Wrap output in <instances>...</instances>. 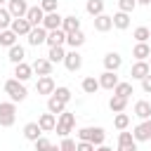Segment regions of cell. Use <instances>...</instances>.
Returning <instances> with one entry per match:
<instances>
[{
    "label": "cell",
    "mask_w": 151,
    "mask_h": 151,
    "mask_svg": "<svg viewBox=\"0 0 151 151\" xmlns=\"http://www.w3.org/2000/svg\"><path fill=\"white\" fill-rule=\"evenodd\" d=\"M134 7H137V0H118V9L120 12H127L130 14Z\"/></svg>",
    "instance_id": "cell-41"
},
{
    "label": "cell",
    "mask_w": 151,
    "mask_h": 151,
    "mask_svg": "<svg viewBox=\"0 0 151 151\" xmlns=\"http://www.w3.org/2000/svg\"><path fill=\"white\" fill-rule=\"evenodd\" d=\"M132 38H134L137 42H149V38H151V31H149L146 26H137V28H134V33H132Z\"/></svg>",
    "instance_id": "cell-34"
},
{
    "label": "cell",
    "mask_w": 151,
    "mask_h": 151,
    "mask_svg": "<svg viewBox=\"0 0 151 151\" xmlns=\"http://www.w3.org/2000/svg\"><path fill=\"white\" fill-rule=\"evenodd\" d=\"M26 38H28V45L38 47V45H42V42L47 40V28H45V26H33Z\"/></svg>",
    "instance_id": "cell-7"
},
{
    "label": "cell",
    "mask_w": 151,
    "mask_h": 151,
    "mask_svg": "<svg viewBox=\"0 0 151 151\" xmlns=\"http://www.w3.org/2000/svg\"><path fill=\"white\" fill-rule=\"evenodd\" d=\"M38 125L42 127V132H52V130L57 127V116L47 111V113H42V116L38 118Z\"/></svg>",
    "instance_id": "cell-22"
},
{
    "label": "cell",
    "mask_w": 151,
    "mask_h": 151,
    "mask_svg": "<svg viewBox=\"0 0 151 151\" xmlns=\"http://www.w3.org/2000/svg\"><path fill=\"white\" fill-rule=\"evenodd\" d=\"M127 26H130V14L118 9V12L113 14V28H120V31H125Z\"/></svg>",
    "instance_id": "cell-26"
},
{
    "label": "cell",
    "mask_w": 151,
    "mask_h": 151,
    "mask_svg": "<svg viewBox=\"0 0 151 151\" xmlns=\"http://www.w3.org/2000/svg\"><path fill=\"white\" fill-rule=\"evenodd\" d=\"M125 142H134V137H132V132L120 130V134H118V144H125Z\"/></svg>",
    "instance_id": "cell-44"
},
{
    "label": "cell",
    "mask_w": 151,
    "mask_h": 151,
    "mask_svg": "<svg viewBox=\"0 0 151 151\" xmlns=\"http://www.w3.org/2000/svg\"><path fill=\"white\" fill-rule=\"evenodd\" d=\"M109 109H111L113 113H123V111L127 109V99H125V97L113 94V97H111V101H109Z\"/></svg>",
    "instance_id": "cell-28"
},
{
    "label": "cell",
    "mask_w": 151,
    "mask_h": 151,
    "mask_svg": "<svg viewBox=\"0 0 151 151\" xmlns=\"http://www.w3.org/2000/svg\"><path fill=\"white\" fill-rule=\"evenodd\" d=\"M35 90H38V94H47V97H50V94L57 90V85H54L52 76H40L38 83H35Z\"/></svg>",
    "instance_id": "cell-8"
},
{
    "label": "cell",
    "mask_w": 151,
    "mask_h": 151,
    "mask_svg": "<svg viewBox=\"0 0 151 151\" xmlns=\"http://www.w3.org/2000/svg\"><path fill=\"white\" fill-rule=\"evenodd\" d=\"M17 33L12 31V28H5V31H0V45L2 47H12V45H17Z\"/></svg>",
    "instance_id": "cell-29"
},
{
    "label": "cell",
    "mask_w": 151,
    "mask_h": 151,
    "mask_svg": "<svg viewBox=\"0 0 151 151\" xmlns=\"http://www.w3.org/2000/svg\"><path fill=\"white\" fill-rule=\"evenodd\" d=\"M118 83H120V80H118L116 71H104V73L99 76V85H101L104 90H111V92H113V87H116Z\"/></svg>",
    "instance_id": "cell-13"
},
{
    "label": "cell",
    "mask_w": 151,
    "mask_h": 151,
    "mask_svg": "<svg viewBox=\"0 0 151 151\" xmlns=\"http://www.w3.org/2000/svg\"><path fill=\"white\" fill-rule=\"evenodd\" d=\"M97 151H113L111 146H106V144H101V146H97Z\"/></svg>",
    "instance_id": "cell-47"
},
{
    "label": "cell",
    "mask_w": 151,
    "mask_h": 151,
    "mask_svg": "<svg viewBox=\"0 0 151 151\" xmlns=\"http://www.w3.org/2000/svg\"><path fill=\"white\" fill-rule=\"evenodd\" d=\"M9 14L14 17V19H19V17H26V12H28V5H26V0H9Z\"/></svg>",
    "instance_id": "cell-19"
},
{
    "label": "cell",
    "mask_w": 151,
    "mask_h": 151,
    "mask_svg": "<svg viewBox=\"0 0 151 151\" xmlns=\"http://www.w3.org/2000/svg\"><path fill=\"white\" fill-rule=\"evenodd\" d=\"M64 66H66L71 73L80 71V66H83V54H80L78 50H71V52H66V57H64Z\"/></svg>",
    "instance_id": "cell-6"
},
{
    "label": "cell",
    "mask_w": 151,
    "mask_h": 151,
    "mask_svg": "<svg viewBox=\"0 0 151 151\" xmlns=\"http://www.w3.org/2000/svg\"><path fill=\"white\" fill-rule=\"evenodd\" d=\"M17 120V106L14 101H0V125L2 127H12Z\"/></svg>",
    "instance_id": "cell-3"
},
{
    "label": "cell",
    "mask_w": 151,
    "mask_h": 151,
    "mask_svg": "<svg viewBox=\"0 0 151 151\" xmlns=\"http://www.w3.org/2000/svg\"><path fill=\"white\" fill-rule=\"evenodd\" d=\"M94 151H97V149H94Z\"/></svg>",
    "instance_id": "cell-53"
},
{
    "label": "cell",
    "mask_w": 151,
    "mask_h": 151,
    "mask_svg": "<svg viewBox=\"0 0 151 151\" xmlns=\"http://www.w3.org/2000/svg\"><path fill=\"white\" fill-rule=\"evenodd\" d=\"M134 116H137L139 120H146V118H151V104H149L146 99H139V101L134 104Z\"/></svg>",
    "instance_id": "cell-24"
},
{
    "label": "cell",
    "mask_w": 151,
    "mask_h": 151,
    "mask_svg": "<svg viewBox=\"0 0 151 151\" xmlns=\"http://www.w3.org/2000/svg\"><path fill=\"white\" fill-rule=\"evenodd\" d=\"M149 66H151V57H149Z\"/></svg>",
    "instance_id": "cell-51"
},
{
    "label": "cell",
    "mask_w": 151,
    "mask_h": 151,
    "mask_svg": "<svg viewBox=\"0 0 151 151\" xmlns=\"http://www.w3.org/2000/svg\"><path fill=\"white\" fill-rule=\"evenodd\" d=\"M149 45H151V38H149Z\"/></svg>",
    "instance_id": "cell-52"
},
{
    "label": "cell",
    "mask_w": 151,
    "mask_h": 151,
    "mask_svg": "<svg viewBox=\"0 0 151 151\" xmlns=\"http://www.w3.org/2000/svg\"><path fill=\"white\" fill-rule=\"evenodd\" d=\"M73 125H76V116L71 113V111H64V113H59V120H57V134L59 137H68V132L73 130Z\"/></svg>",
    "instance_id": "cell-4"
},
{
    "label": "cell",
    "mask_w": 151,
    "mask_h": 151,
    "mask_svg": "<svg viewBox=\"0 0 151 151\" xmlns=\"http://www.w3.org/2000/svg\"><path fill=\"white\" fill-rule=\"evenodd\" d=\"M76 151H94V144H92V142H83V139H80V142L76 144Z\"/></svg>",
    "instance_id": "cell-43"
},
{
    "label": "cell",
    "mask_w": 151,
    "mask_h": 151,
    "mask_svg": "<svg viewBox=\"0 0 151 151\" xmlns=\"http://www.w3.org/2000/svg\"><path fill=\"white\" fill-rule=\"evenodd\" d=\"M118 151H137V142H125V144H118Z\"/></svg>",
    "instance_id": "cell-45"
},
{
    "label": "cell",
    "mask_w": 151,
    "mask_h": 151,
    "mask_svg": "<svg viewBox=\"0 0 151 151\" xmlns=\"http://www.w3.org/2000/svg\"><path fill=\"white\" fill-rule=\"evenodd\" d=\"M2 2H9V0H0V5H2Z\"/></svg>",
    "instance_id": "cell-50"
},
{
    "label": "cell",
    "mask_w": 151,
    "mask_h": 151,
    "mask_svg": "<svg viewBox=\"0 0 151 151\" xmlns=\"http://www.w3.org/2000/svg\"><path fill=\"white\" fill-rule=\"evenodd\" d=\"M78 139L92 142L94 146H101L104 139H106V132H104L101 127H80V130H78Z\"/></svg>",
    "instance_id": "cell-2"
},
{
    "label": "cell",
    "mask_w": 151,
    "mask_h": 151,
    "mask_svg": "<svg viewBox=\"0 0 151 151\" xmlns=\"http://www.w3.org/2000/svg\"><path fill=\"white\" fill-rule=\"evenodd\" d=\"M31 76H33V66H31V64H26V61H21V64H14V78H17V80L26 83Z\"/></svg>",
    "instance_id": "cell-11"
},
{
    "label": "cell",
    "mask_w": 151,
    "mask_h": 151,
    "mask_svg": "<svg viewBox=\"0 0 151 151\" xmlns=\"http://www.w3.org/2000/svg\"><path fill=\"white\" fill-rule=\"evenodd\" d=\"M132 57H134L137 61L149 59V57H151V45H149V42H137V45L132 47Z\"/></svg>",
    "instance_id": "cell-20"
},
{
    "label": "cell",
    "mask_w": 151,
    "mask_h": 151,
    "mask_svg": "<svg viewBox=\"0 0 151 151\" xmlns=\"http://www.w3.org/2000/svg\"><path fill=\"white\" fill-rule=\"evenodd\" d=\"M31 66H33V73H38V76H52V66L54 64L50 59H35Z\"/></svg>",
    "instance_id": "cell-18"
},
{
    "label": "cell",
    "mask_w": 151,
    "mask_h": 151,
    "mask_svg": "<svg viewBox=\"0 0 151 151\" xmlns=\"http://www.w3.org/2000/svg\"><path fill=\"white\" fill-rule=\"evenodd\" d=\"M142 90H144L146 94H151V73H149L146 78H142Z\"/></svg>",
    "instance_id": "cell-46"
},
{
    "label": "cell",
    "mask_w": 151,
    "mask_h": 151,
    "mask_svg": "<svg viewBox=\"0 0 151 151\" xmlns=\"http://www.w3.org/2000/svg\"><path fill=\"white\" fill-rule=\"evenodd\" d=\"M12 14H9V9H5V7H0V31H5V28H9L12 26Z\"/></svg>",
    "instance_id": "cell-37"
},
{
    "label": "cell",
    "mask_w": 151,
    "mask_h": 151,
    "mask_svg": "<svg viewBox=\"0 0 151 151\" xmlns=\"http://www.w3.org/2000/svg\"><path fill=\"white\" fill-rule=\"evenodd\" d=\"M99 87H101V85H99V80H97L94 76H87V78L83 80V92H85V94H94Z\"/></svg>",
    "instance_id": "cell-32"
},
{
    "label": "cell",
    "mask_w": 151,
    "mask_h": 151,
    "mask_svg": "<svg viewBox=\"0 0 151 151\" xmlns=\"http://www.w3.org/2000/svg\"><path fill=\"white\" fill-rule=\"evenodd\" d=\"M61 151H76V142L73 139H68V137H61V146H59Z\"/></svg>",
    "instance_id": "cell-42"
},
{
    "label": "cell",
    "mask_w": 151,
    "mask_h": 151,
    "mask_svg": "<svg viewBox=\"0 0 151 151\" xmlns=\"http://www.w3.org/2000/svg\"><path fill=\"white\" fill-rule=\"evenodd\" d=\"M85 9L90 17H99V14H104V0H87Z\"/></svg>",
    "instance_id": "cell-31"
},
{
    "label": "cell",
    "mask_w": 151,
    "mask_h": 151,
    "mask_svg": "<svg viewBox=\"0 0 151 151\" xmlns=\"http://www.w3.org/2000/svg\"><path fill=\"white\" fill-rule=\"evenodd\" d=\"M40 7H42V12L47 14V12H57V9H59V2H57V0H40Z\"/></svg>",
    "instance_id": "cell-40"
},
{
    "label": "cell",
    "mask_w": 151,
    "mask_h": 151,
    "mask_svg": "<svg viewBox=\"0 0 151 151\" xmlns=\"http://www.w3.org/2000/svg\"><path fill=\"white\" fill-rule=\"evenodd\" d=\"M111 28H113V17H109V14H99V17H94V31L106 33V31H111Z\"/></svg>",
    "instance_id": "cell-15"
},
{
    "label": "cell",
    "mask_w": 151,
    "mask_h": 151,
    "mask_svg": "<svg viewBox=\"0 0 151 151\" xmlns=\"http://www.w3.org/2000/svg\"><path fill=\"white\" fill-rule=\"evenodd\" d=\"M24 57H26V50H24L21 45H12V47H9L7 59H9L12 64H21V61H24Z\"/></svg>",
    "instance_id": "cell-27"
},
{
    "label": "cell",
    "mask_w": 151,
    "mask_h": 151,
    "mask_svg": "<svg viewBox=\"0 0 151 151\" xmlns=\"http://www.w3.org/2000/svg\"><path fill=\"white\" fill-rule=\"evenodd\" d=\"M5 92L9 94V99L17 104V101H24L26 97H28V92H26V87H24V83L21 80H17V78H9L7 83H5Z\"/></svg>",
    "instance_id": "cell-1"
},
{
    "label": "cell",
    "mask_w": 151,
    "mask_h": 151,
    "mask_svg": "<svg viewBox=\"0 0 151 151\" xmlns=\"http://www.w3.org/2000/svg\"><path fill=\"white\" fill-rule=\"evenodd\" d=\"M151 73V66H149V61L144 59V61H134L132 64V71H130V76L132 78H137V80H142V78H146Z\"/></svg>",
    "instance_id": "cell-12"
},
{
    "label": "cell",
    "mask_w": 151,
    "mask_h": 151,
    "mask_svg": "<svg viewBox=\"0 0 151 151\" xmlns=\"http://www.w3.org/2000/svg\"><path fill=\"white\" fill-rule=\"evenodd\" d=\"M120 64H123V57H120L118 52H109V54H104V68H106V71H118Z\"/></svg>",
    "instance_id": "cell-17"
},
{
    "label": "cell",
    "mask_w": 151,
    "mask_h": 151,
    "mask_svg": "<svg viewBox=\"0 0 151 151\" xmlns=\"http://www.w3.org/2000/svg\"><path fill=\"white\" fill-rule=\"evenodd\" d=\"M66 42H68V47L78 50L80 45H85V33L83 31H71V33H66Z\"/></svg>",
    "instance_id": "cell-25"
},
{
    "label": "cell",
    "mask_w": 151,
    "mask_h": 151,
    "mask_svg": "<svg viewBox=\"0 0 151 151\" xmlns=\"http://www.w3.org/2000/svg\"><path fill=\"white\" fill-rule=\"evenodd\" d=\"M47 111L54 113V116H59V113L66 111V101H61L57 94H50V99H47Z\"/></svg>",
    "instance_id": "cell-21"
},
{
    "label": "cell",
    "mask_w": 151,
    "mask_h": 151,
    "mask_svg": "<svg viewBox=\"0 0 151 151\" xmlns=\"http://www.w3.org/2000/svg\"><path fill=\"white\" fill-rule=\"evenodd\" d=\"M61 28H64L66 33H71V31H80V19H78L76 14H68V17H64Z\"/></svg>",
    "instance_id": "cell-30"
},
{
    "label": "cell",
    "mask_w": 151,
    "mask_h": 151,
    "mask_svg": "<svg viewBox=\"0 0 151 151\" xmlns=\"http://www.w3.org/2000/svg\"><path fill=\"white\" fill-rule=\"evenodd\" d=\"M64 57H66V52H64V47H61V45H54V47H50V54H47V59H50L52 64H59V61H64Z\"/></svg>",
    "instance_id": "cell-33"
},
{
    "label": "cell",
    "mask_w": 151,
    "mask_h": 151,
    "mask_svg": "<svg viewBox=\"0 0 151 151\" xmlns=\"http://www.w3.org/2000/svg\"><path fill=\"white\" fill-rule=\"evenodd\" d=\"M113 94L130 99V94H132V83H118V85L113 87Z\"/></svg>",
    "instance_id": "cell-35"
},
{
    "label": "cell",
    "mask_w": 151,
    "mask_h": 151,
    "mask_svg": "<svg viewBox=\"0 0 151 151\" xmlns=\"http://www.w3.org/2000/svg\"><path fill=\"white\" fill-rule=\"evenodd\" d=\"M52 94H57V97H59L61 101H66V104L71 101V90H68V87H64V85H61V87H57Z\"/></svg>",
    "instance_id": "cell-38"
},
{
    "label": "cell",
    "mask_w": 151,
    "mask_h": 151,
    "mask_svg": "<svg viewBox=\"0 0 151 151\" xmlns=\"http://www.w3.org/2000/svg\"><path fill=\"white\" fill-rule=\"evenodd\" d=\"M137 5H144L146 7V5H151V0H137Z\"/></svg>",
    "instance_id": "cell-48"
},
{
    "label": "cell",
    "mask_w": 151,
    "mask_h": 151,
    "mask_svg": "<svg viewBox=\"0 0 151 151\" xmlns=\"http://www.w3.org/2000/svg\"><path fill=\"white\" fill-rule=\"evenodd\" d=\"M24 137H26L28 142H35V139L42 137V127H40L38 123H26V125H24Z\"/></svg>",
    "instance_id": "cell-23"
},
{
    "label": "cell",
    "mask_w": 151,
    "mask_h": 151,
    "mask_svg": "<svg viewBox=\"0 0 151 151\" xmlns=\"http://www.w3.org/2000/svg\"><path fill=\"white\" fill-rule=\"evenodd\" d=\"M132 137H134V142H151V118L142 120V123L132 130Z\"/></svg>",
    "instance_id": "cell-5"
},
{
    "label": "cell",
    "mask_w": 151,
    "mask_h": 151,
    "mask_svg": "<svg viewBox=\"0 0 151 151\" xmlns=\"http://www.w3.org/2000/svg\"><path fill=\"white\" fill-rule=\"evenodd\" d=\"M26 19L31 21V26H42V19H45V12H42V7H40V5H35V7H28V12H26Z\"/></svg>",
    "instance_id": "cell-14"
},
{
    "label": "cell",
    "mask_w": 151,
    "mask_h": 151,
    "mask_svg": "<svg viewBox=\"0 0 151 151\" xmlns=\"http://www.w3.org/2000/svg\"><path fill=\"white\" fill-rule=\"evenodd\" d=\"M61 24H64V17H61L59 12H47V14H45V19H42V26H45L47 31L61 28Z\"/></svg>",
    "instance_id": "cell-9"
},
{
    "label": "cell",
    "mask_w": 151,
    "mask_h": 151,
    "mask_svg": "<svg viewBox=\"0 0 151 151\" xmlns=\"http://www.w3.org/2000/svg\"><path fill=\"white\" fill-rule=\"evenodd\" d=\"M113 125H116V130H127V125H130V116H127V113H116Z\"/></svg>",
    "instance_id": "cell-36"
},
{
    "label": "cell",
    "mask_w": 151,
    "mask_h": 151,
    "mask_svg": "<svg viewBox=\"0 0 151 151\" xmlns=\"http://www.w3.org/2000/svg\"><path fill=\"white\" fill-rule=\"evenodd\" d=\"M50 151H61V149H59V146H52V149H50Z\"/></svg>",
    "instance_id": "cell-49"
},
{
    "label": "cell",
    "mask_w": 151,
    "mask_h": 151,
    "mask_svg": "<svg viewBox=\"0 0 151 151\" xmlns=\"http://www.w3.org/2000/svg\"><path fill=\"white\" fill-rule=\"evenodd\" d=\"M9 28H12L17 35H28L33 26H31V21H28L26 17H19V19H12V26H9Z\"/></svg>",
    "instance_id": "cell-10"
},
{
    "label": "cell",
    "mask_w": 151,
    "mask_h": 151,
    "mask_svg": "<svg viewBox=\"0 0 151 151\" xmlns=\"http://www.w3.org/2000/svg\"><path fill=\"white\" fill-rule=\"evenodd\" d=\"M50 47L54 45H64L66 42V31L64 28H54V31H47V40H45Z\"/></svg>",
    "instance_id": "cell-16"
},
{
    "label": "cell",
    "mask_w": 151,
    "mask_h": 151,
    "mask_svg": "<svg viewBox=\"0 0 151 151\" xmlns=\"http://www.w3.org/2000/svg\"><path fill=\"white\" fill-rule=\"evenodd\" d=\"M33 144H35V151H50V149H52V142H50L47 137H40V139H35Z\"/></svg>",
    "instance_id": "cell-39"
}]
</instances>
